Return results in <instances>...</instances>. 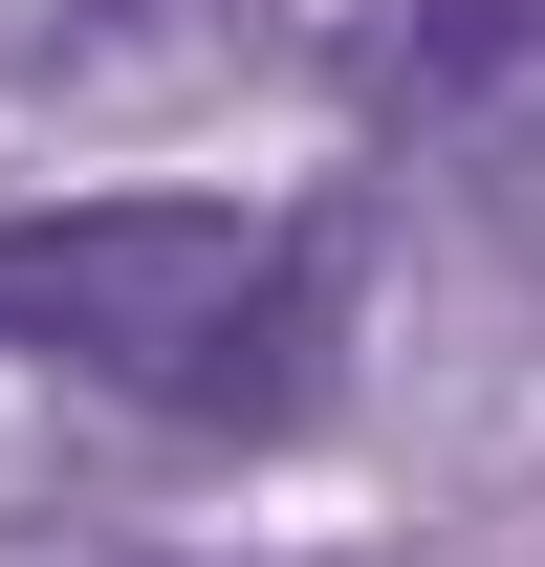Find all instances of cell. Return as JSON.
<instances>
[{
  "instance_id": "cell-1",
  "label": "cell",
  "mask_w": 545,
  "mask_h": 567,
  "mask_svg": "<svg viewBox=\"0 0 545 567\" xmlns=\"http://www.w3.org/2000/svg\"><path fill=\"white\" fill-rule=\"evenodd\" d=\"M0 350L153 393V415H284L328 350V240L240 197H66L0 218Z\"/></svg>"
},
{
  "instance_id": "cell-2",
  "label": "cell",
  "mask_w": 545,
  "mask_h": 567,
  "mask_svg": "<svg viewBox=\"0 0 545 567\" xmlns=\"http://www.w3.org/2000/svg\"><path fill=\"white\" fill-rule=\"evenodd\" d=\"M545 44V0H436V22H414V66H393V110H459L480 66H524Z\"/></svg>"
}]
</instances>
